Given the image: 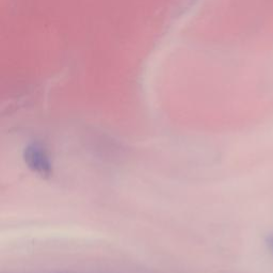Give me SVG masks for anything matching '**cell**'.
<instances>
[{
    "label": "cell",
    "mask_w": 273,
    "mask_h": 273,
    "mask_svg": "<svg viewBox=\"0 0 273 273\" xmlns=\"http://www.w3.org/2000/svg\"><path fill=\"white\" fill-rule=\"evenodd\" d=\"M26 161L30 168L41 174H48L50 171L49 159L45 150L36 145H32L26 150Z\"/></svg>",
    "instance_id": "6da1fadb"
}]
</instances>
